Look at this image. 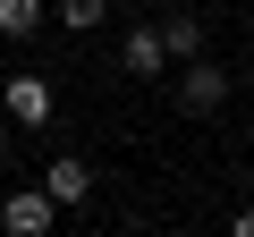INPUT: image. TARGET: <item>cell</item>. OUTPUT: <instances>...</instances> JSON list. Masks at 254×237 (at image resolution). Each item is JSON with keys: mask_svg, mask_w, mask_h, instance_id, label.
Returning <instances> with one entry per match:
<instances>
[{"mask_svg": "<svg viewBox=\"0 0 254 237\" xmlns=\"http://www.w3.org/2000/svg\"><path fill=\"white\" fill-rule=\"evenodd\" d=\"M220 102H229V68H220L212 51L178 59V110H187V118H212Z\"/></svg>", "mask_w": 254, "mask_h": 237, "instance_id": "1", "label": "cell"}, {"mask_svg": "<svg viewBox=\"0 0 254 237\" xmlns=\"http://www.w3.org/2000/svg\"><path fill=\"white\" fill-rule=\"evenodd\" d=\"M0 110H9V127H51V118H60V102H51V76L17 68L9 85H0Z\"/></svg>", "mask_w": 254, "mask_h": 237, "instance_id": "2", "label": "cell"}, {"mask_svg": "<svg viewBox=\"0 0 254 237\" xmlns=\"http://www.w3.org/2000/svg\"><path fill=\"white\" fill-rule=\"evenodd\" d=\"M51 220H60V203H51L43 178L17 186V195H0V229H9V237H51Z\"/></svg>", "mask_w": 254, "mask_h": 237, "instance_id": "3", "label": "cell"}, {"mask_svg": "<svg viewBox=\"0 0 254 237\" xmlns=\"http://www.w3.org/2000/svg\"><path fill=\"white\" fill-rule=\"evenodd\" d=\"M161 68H170V43H161V17H153V26H127V34H119V76L153 85Z\"/></svg>", "mask_w": 254, "mask_h": 237, "instance_id": "4", "label": "cell"}, {"mask_svg": "<svg viewBox=\"0 0 254 237\" xmlns=\"http://www.w3.org/2000/svg\"><path fill=\"white\" fill-rule=\"evenodd\" d=\"M43 186H51V203H60V212H76V203L93 195V161H76V153H51V161H43Z\"/></svg>", "mask_w": 254, "mask_h": 237, "instance_id": "5", "label": "cell"}, {"mask_svg": "<svg viewBox=\"0 0 254 237\" xmlns=\"http://www.w3.org/2000/svg\"><path fill=\"white\" fill-rule=\"evenodd\" d=\"M51 26V0H0V43H26Z\"/></svg>", "mask_w": 254, "mask_h": 237, "instance_id": "6", "label": "cell"}, {"mask_svg": "<svg viewBox=\"0 0 254 237\" xmlns=\"http://www.w3.org/2000/svg\"><path fill=\"white\" fill-rule=\"evenodd\" d=\"M161 43H170V68H178V59H195V51H203V17L170 9V17H161Z\"/></svg>", "mask_w": 254, "mask_h": 237, "instance_id": "7", "label": "cell"}, {"mask_svg": "<svg viewBox=\"0 0 254 237\" xmlns=\"http://www.w3.org/2000/svg\"><path fill=\"white\" fill-rule=\"evenodd\" d=\"M51 17H60L68 34H93V26L110 17V0H51Z\"/></svg>", "mask_w": 254, "mask_h": 237, "instance_id": "8", "label": "cell"}, {"mask_svg": "<svg viewBox=\"0 0 254 237\" xmlns=\"http://www.w3.org/2000/svg\"><path fill=\"white\" fill-rule=\"evenodd\" d=\"M229 229H237V237H254V203H237V212H229Z\"/></svg>", "mask_w": 254, "mask_h": 237, "instance_id": "9", "label": "cell"}, {"mask_svg": "<svg viewBox=\"0 0 254 237\" xmlns=\"http://www.w3.org/2000/svg\"><path fill=\"white\" fill-rule=\"evenodd\" d=\"M0 170H9V127H0Z\"/></svg>", "mask_w": 254, "mask_h": 237, "instance_id": "10", "label": "cell"}]
</instances>
